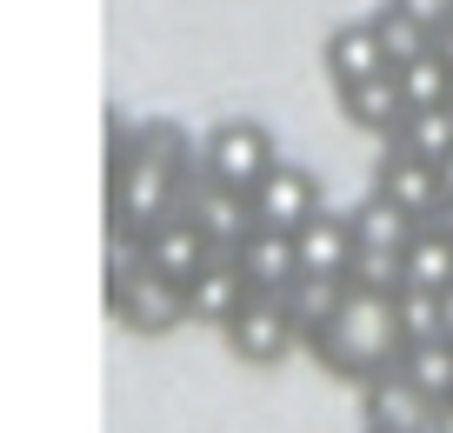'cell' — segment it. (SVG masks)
Returning a JSON list of instances; mask_svg holds the SVG:
<instances>
[{
	"instance_id": "9c48e42d",
	"label": "cell",
	"mask_w": 453,
	"mask_h": 433,
	"mask_svg": "<svg viewBox=\"0 0 453 433\" xmlns=\"http://www.w3.org/2000/svg\"><path fill=\"white\" fill-rule=\"evenodd\" d=\"M367 194H380V200H394L407 220H440V181H434V167L426 160H413V154H400L394 140L380 147V160H373V187Z\"/></svg>"
},
{
	"instance_id": "d6986e66",
	"label": "cell",
	"mask_w": 453,
	"mask_h": 433,
	"mask_svg": "<svg viewBox=\"0 0 453 433\" xmlns=\"http://www.w3.org/2000/svg\"><path fill=\"white\" fill-rule=\"evenodd\" d=\"M340 294H347V280H294V287L280 294V307H287V321H294V334L313 340V334H320V321L340 307Z\"/></svg>"
},
{
	"instance_id": "8fae6325",
	"label": "cell",
	"mask_w": 453,
	"mask_h": 433,
	"mask_svg": "<svg viewBox=\"0 0 453 433\" xmlns=\"http://www.w3.org/2000/svg\"><path fill=\"white\" fill-rule=\"evenodd\" d=\"M294 267L300 280H347L354 267V234H347V213H313L307 227H294Z\"/></svg>"
},
{
	"instance_id": "30bf717a",
	"label": "cell",
	"mask_w": 453,
	"mask_h": 433,
	"mask_svg": "<svg viewBox=\"0 0 453 433\" xmlns=\"http://www.w3.org/2000/svg\"><path fill=\"white\" fill-rule=\"evenodd\" d=\"M440 287H453V227H447V213H440V220H420L407 234L394 294H440Z\"/></svg>"
},
{
	"instance_id": "e0dca14e",
	"label": "cell",
	"mask_w": 453,
	"mask_h": 433,
	"mask_svg": "<svg viewBox=\"0 0 453 433\" xmlns=\"http://www.w3.org/2000/svg\"><path fill=\"white\" fill-rule=\"evenodd\" d=\"M394 81H400V100H407V113L453 107V67L434 54V47H420V54H413L407 67H394Z\"/></svg>"
},
{
	"instance_id": "7a4b0ae2",
	"label": "cell",
	"mask_w": 453,
	"mask_h": 433,
	"mask_svg": "<svg viewBox=\"0 0 453 433\" xmlns=\"http://www.w3.org/2000/svg\"><path fill=\"white\" fill-rule=\"evenodd\" d=\"M107 313L127 327V334H147V340L173 334V327L187 321L180 313V287H167L160 274H147L134 253L107 260Z\"/></svg>"
},
{
	"instance_id": "277c9868",
	"label": "cell",
	"mask_w": 453,
	"mask_h": 433,
	"mask_svg": "<svg viewBox=\"0 0 453 433\" xmlns=\"http://www.w3.org/2000/svg\"><path fill=\"white\" fill-rule=\"evenodd\" d=\"M320 207H326V200H320V181H313L300 160H273V167L247 187V213H254V227H273V234L307 227Z\"/></svg>"
},
{
	"instance_id": "6da1fadb",
	"label": "cell",
	"mask_w": 453,
	"mask_h": 433,
	"mask_svg": "<svg viewBox=\"0 0 453 433\" xmlns=\"http://www.w3.org/2000/svg\"><path fill=\"white\" fill-rule=\"evenodd\" d=\"M313 360L326 367V374L340 380H380L394 374L400 360V313H394V294H360V287H347L340 294V307L320 321V334L307 340Z\"/></svg>"
},
{
	"instance_id": "5bb4252c",
	"label": "cell",
	"mask_w": 453,
	"mask_h": 433,
	"mask_svg": "<svg viewBox=\"0 0 453 433\" xmlns=\"http://www.w3.org/2000/svg\"><path fill=\"white\" fill-rule=\"evenodd\" d=\"M326 81L334 87H354V81H373V73H387V54H380V34H373V20H347V27L326 34Z\"/></svg>"
},
{
	"instance_id": "8992f818",
	"label": "cell",
	"mask_w": 453,
	"mask_h": 433,
	"mask_svg": "<svg viewBox=\"0 0 453 433\" xmlns=\"http://www.w3.org/2000/svg\"><path fill=\"white\" fill-rule=\"evenodd\" d=\"M220 334H226V347H234V360H247V367H280L287 353L300 347V334H294V321H287L280 294H254L234 321L220 327Z\"/></svg>"
},
{
	"instance_id": "2e32d148",
	"label": "cell",
	"mask_w": 453,
	"mask_h": 433,
	"mask_svg": "<svg viewBox=\"0 0 453 433\" xmlns=\"http://www.w3.org/2000/svg\"><path fill=\"white\" fill-rule=\"evenodd\" d=\"M394 374L420 393L426 406H447L453 400V340H407L394 360Z\"/></svg>"
},
{
	"instance_id": "9a60e30c",
	"label": "cell",
	"mask_w": 453,
	"mask_h": 433,
	"mask_svg": "<svg viewBox=\"0 0 453 433\" xmlns=\"http://www.w3.org/2000/svg\"><path fill=\"white\" fill-rule=\"evenodd\" d=\"M340 113H347L354 127H367V134L394 140L400 120H407V100H400V81H394V73H373V81L340 87Z\"/></svg>"
},
{
	"instance_id": "ac0fdd59",
	"label": "cell",
	"mask_w": 453,
	"mask_h": 433,
	"mask_svg": "<svg viewBox=\"0 0 453 433\" xmlns=\"http://www.w3.org/2000/svg\"><path fill=\"white\" fill-rule=\"evenodd\" d=\"M394 147H400V154H413V160H426V167H440V160L453 154V107L407 113L400 134H394Z\"/></svg>"
},
{
	"instance_id": "5b68a950",
	"label": "cell",
	"mask_w": 453,
	"mask_h": 433,
	"mask_svg": "<svg viewBox=\"0 0 453 433\" xmlns=\"http://www.w3.org/2000/svg\"><path fill=\"white\" fill-rule=\"evenodd\" d=\"M173 213H187V220L200 227V240H207L213 253H234L247 234H254V213H247V194H234V187L207 181V174H187L180 200H173Z\"/></svg>"
},
{
	"instance_id": "3957f363",
	"label": "cell",
	"mask_w": 453,
	"mask_h": 433,
	"mask_svg": "<svg viewBox=\"0 0 453 433\" xmlns=\"http://www.w3.org/2000/svg\"><path fill=\"white\" fill-rule=\"evenodd\" d=\"M273 134L260 120H213V134L200 140V174L207 181H220V187H234V194H247V187L260 181V174L273 167Z\"/></svg>"
},
{
	"instance_id": "ffe728a7",
	"label": "cell",
	"mask_w": 453,
	"mask_h": 433,
	"mask_svg": "<svg viewBox=\"0 0 453 433\" xmlns=\"http://www.w3.org/2000/svg\"><path fill=\"white\" fill-rule=\"evenodd\" d=\"M373 34H380L387 73H394V67H407V60H413V54H420V47H426V34L413 27V20H400L394 7H380V14H373Z\"/></svg>"
},
{
	"instance_id": "603a6c76",
	"label": "cell",
	"mask_w": 453,
	"mask_h": 433,
	"mask_svg": "<svg viewBox=\"0 0 453 433\" xmlns=\"http://www.w3.org/2000/svg\"><path fill=\"white\" fill-rule=\"evenodd\" d=\"M434 181H440V207H453V154L434 167Z\"/></svg>"
},
{
	"instance_id": "52a82bcc",
	"label": "cell",
	"mask_w": 453,
	"mask_h": 433,
	"mask_svg": "<svg viewBox=\"0 0 453 433\" xmlns=\"http://www.w3.org/2000/svg\"><path fill=\"white\" fill-rule=\"evenodd\" d=\"M127 253L147 267V274H160L167 287H187V280L200 274V260H207L213 247L200 240V227L187 220V213H167V220H154V227H147V234L134 240Z\"/></svg>"
},
{
	"instance_id": "7c38bea8",
	"label": "cell",
	"mask_w": 453,
	"mask_h": 433,
	"mask_svg": "<svg viewBox=\"0 0 453 433\" xmlns=\"http://www.w3.org/2000/svg\"><path fill=\"white\" fill-rule=\"evenodd\" d=\"M360 420H367V433H426L434 406L400 374H380V380H360Z\"/></svg>"
},
{
	"instance_id": "ba28073f",
	"label": "cell",
	"mask_w": 453,
	"mask_h": 433,
	"mask_svg": "<svg viewBox=\"0 0 453 433\" xmlns=\"http://www.w3.org/2000/svg\"><path fill=\"white\" fill-rule=\"evenodd\" d=\"M247 300H254V287H247V274L234 267V253H207L200 274L180 287V313L200 321V327H226Z\"/></svg>"
},
{
	"instance_id": "44dd1931",
	"label": "cell",
	"mask_w": 453,
	"mask_h": 433,
	"mask_svg": "<svg viewBox=\"0 0 453 433\" xmlns=\"http://www.w3.org/2000/svg\"><path fill=\"white\" fill-rule=\"evenodd\" d=\"M387 7H394L400 20H413L426 41H434L440 27H453V0H387Z\"/></svg>"
},
{
	"instance_id": "4fadbf2b",
	"label": "cell",
	"mask_w": 453,
	"mask_h": 433,
	"mask_svg": "<svg viewBox=\"0 0 453 433\" xmlns=\"http://www.w3.org/2000/svg\"><path fill=\"white\" fill-rule=\"evenodd\" d=\"M234 267L247 274V287H254V294H287V287L300 280V267H294V234L254 227V234L234 247Z\"/></svg>"
},
{
	"instance_id": "7402d4cb",
	"label": "cell",
	"mask_w": 453,
	"mask_h": 433,
	"mask_svg": "<svg viewBox=\"0 0 453 433\" xmlns=\"http://www.w3.org/2000/svg\"><path fill=\"white\" fill-rule=\"evenodd\" d=\"M434 307H440V340H453V287H440Z\"/></svg>"
}]
</instances>
